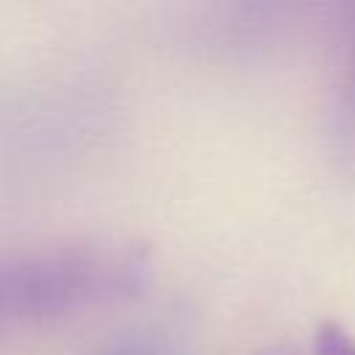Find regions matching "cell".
<instances>
[{
  "label": "cell",
  "instance_id": "1",
  "mask_svg": "<svg viewBox=\"0 0 355 355\" xmlns=\"http://www.w3.org/2000/svg\"><path fill=\"white\" fill-rule=\"evenodd\" d=\"M153 277L144 244L119 236L0 247V338L139 297Z\"/></svg>",
  "mask_w": 355,
  "mask_h": 355
},
{
  "label": "cell",
  "instance_id": "7",
  "mask_svg": "<svg viewBox=\"0 0 355 355\" xmlns=\"http://www.w3.org/2000/svg\"><path fill=\"white\" fill-rule=\"evenodd\" d=\"M255 355H311V352H302L291 344H275V347H266V349H258Z\"/></svg>",
  "mask_w": 355,
  "mask_h": 355
},
{
  "label": "cell",
  "instance_id": "4",
  "mask_svg": "<svg viewBox=\"0 0 355 355\" xmlns=\"http://www.w3.org/2000/svg\"><path fill=\"white\" fill-rule=\"evenodd\" d=\"M341 44V78L324 122V150L344 178H355V6L338 8L333 22Z\"/></svg>",
  "mask_w": 355,
  "mask_h": 355
},
{
  "label": "cell",
  "instance_id": "2",
  "mask_svg": "<svg viewBox=\"0 0 355 355\" xmlns=\"http://www.w3.org/2000/svg\"><path fill=\"white\" fill-rule=\"evenodd\" d=\"M103 97L78 75L0 83V175H36L80 153L97 133Z\"/></svg>",
  "mask_w": 355,
  "mask_h": 355
},
{
  "label": "cell",
  "instance_id": "6",
  "mask_svg": "<svg viewBox=\"0 0 355 355\" xmlns=\"http://www.w3.org/2000/svg\"><path fill=\"white\" fill-rule=\"evenodd\" d=\"M311 355H355V336L336 322H322L313 333Z\"/></svg>",
  "mask_w": 355,
  "mask_h": 355
},
{
  "label": "cell",
  "instance_id": "3",
  "mask_svg": "<svg viewBox=\"0 0 355 355\" xmlns=\"http://www.w3.org/2000/svg\"><path fill=\"white\" fill-rule=\"evenodd\" d=\"M297 28V8L283 3H197L178 11L175 42L189 53L241 64L280 50Z\"/></svg>",
  "mask_w": 355,
  "mask_h": 355
},
{
  "label": "cell",
  "instance_id": "5",
  "mask_svg": "<svg viewBox=\"0 0 355 355\" xmlns=\"http://www.w3.org/2000/svg\"><path fill=\"white\" fill-rule=\"evenodd\" d=\"M80 355H183V349L169 336V330L153 324H136L103 336Z\"/></svg>",
  "mask_w": 355,
  "mask_h": 355
}]
</instances>
